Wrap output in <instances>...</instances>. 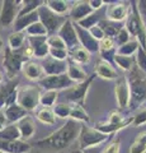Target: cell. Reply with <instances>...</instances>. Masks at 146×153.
Instances as JSON below:
<instances>
[{"instance_id":"9f6ffc18","label":"cell","mask_w":146,"mask_h":153,"mask_svg":"<svg viewBox=\"0 0 146 153\" xmlns=\"http://www.w3.org/2000/svg\"><path fill=\"white\" fill-rule=\"evenodd\" d=\"M7 121H8V120H7V117H5V114H4V111H3L1 108H0V123H3L4 125H5Z\"/></svg>"},{"instance_id":"9a60e30c","label":"cell","mask_w":146,"mask_h":153,"mask_svg":"<svg viewBox=\"0 0 146 153\" xmlns=\"http://www.w3.org/2000/svg\"><path fill=\"white\" fill-rule=\"evenodd\" d=\"M128 3H112L107 7V19L123 23L130 14Z\"/></svg>"},{"instance_id":"7dc6e473","label":"cell","mask_w":146,"mask_h":153,"mask_svg":"<svg viewBox=\"0 0 146 153\" xmlns=\"http://www.w3.org/2000/svg\"><path fill=\"white\" fill-rule=\"evenodd\" d=\"M89 32H90V35L95 38L97 41H102L103 38L106 37L104 32H103V30L99 27V26H95V27H92L90 30H89Z\"/></svg>"},{"instance_id":"7402d4cb","label":"cell","mask_w":146,"mask_h":153,"mask_svg":"<svg viewBox=\"0 0 146 153\" xmlns=\"http://www.w3.org/2000/svg\"><path fill=\"white\" fill-rule=\"evenodd\" d=\"M22 70H23V73H24V75L31 80H38L40 82L45 75L42 65L40 63H36L33 60H28L27 63H24Z\"/></svg>"},{"instance_id":"60d3db41","label":"cell","mask_w":146,"mask_h":153,"mask_svg":"<svg viewBox=\"0 0 146 153\" xmlns=\"http://www.w3.org/2000/svg\"><path fill=\"white\" fill-rule=\"evenodd\" d=\"M47 44H48L50 49H61V50H67L65 42L62 41L59 35H51L47 37Z\"/></svg>"},{"instance_id":"5bb4252c","label":"cell","mask_w":146,"mask_h":153,"mask_svg":"<svg viewBox=\"0 0 146 153\" xmlns=\"http://www.w3.org/2000/svg\"><path fill=\"white\" fill-rule=\"evenodd\" d=\"M116 100L121 110L130 106V85L127 76H120L116 83Z\"/></svg>"},{"instance_id":"b9f144b4","label":"cell","mask_w":146,"mask_h":153,"mask_svg":"<svg viewBox=\"0 0 146 153\" xmlns=\"http://www.w3.org/2000/svg\"><path fill=\"white\" fill-rule=\"evenodd\" d=\"M135 61H136L137 68L146 74V50H144L141 46L137 49V52H136Z\"/></svg>"},{"instance_id":"7c38bea8","label":"cell","mask_w":146,"mask_h":153,"mask_svg":"<svg viewBox=\"0 0 146 153\" xmlns=\"http://www.w3.org/2000/svg\"><path fill=\"white\" fill-rule=\"evenodd\" d=\"M74 27H75V31H76L80 46L84 47V49L87 51H89L90 54H97V52H99V41H97L95 38L90 35V32L88 30L81 28L75 22H74Z\"/></svg>"},{"instance_id":"681fc988","label":"cell","mask_w":146,"mask_h":153,"mask_svg":"<svg viewBox=\"0 0 146 153\" xmlns=\"http://www.w3.org/2000/svg\"><path fill=\"white\" fill-rule=\"evenodd\" d=\"M103 153H120V140H114L108 146Z\"/></svg>"},{"instance_id":"816d5d0a","label":"cell","mask_w":146,"mask_h":153,"mask_svg":"<svg viewBox=\"0 0 146 153\" xmlns=\"http://www.w3.org/2000/svg\"><path fill=\"white\" fill-rule=\"evenodd\" d=\"M89 4L93 8V10H99V9L104 7V1H102V0H90Z\"/></svg>"},{"instance_id":"5b68a950","label":"cell","mask_w":146,"mask_h":153,"mask_svg":"<svg viewBox=\"0 0 146 153\" xmlns=\"http://www.w3.org/2000/svg\"><path fill=\"white\" fill-rule=\"evenodd\" d=\"M41 89L38 85H24L18 89V98L17 103L27 110V111H32L40 105L41 101Z\"/></svg>"},{"instance_id":"db71d44e","label":"cell","mask_w":146,"mask_h":153,"mask_svg":"<svg viewBox=\"0 0 146 153\" xmlns=\"http://www.w3.org/2000/svg\"><path fill=\"white\" fill-rule=\"evenodd\" d=\"M103 152H104V149L101 146H95V147H90L84 149V153H103Z\"/></svg>"},{"instance_id":"bcb514c9","label":"cell","mask_w":146,"mask_h":153,"mask_svg":"<svg viewBox=\"0 0 146 153\" xmlns=\"http://www.w3.org/2000/svg\"><path fill=\"white\" fill-rule=\"evenodd\" d=\"M132 124L135 126H140V125H144V124H146V108L141 110V111H139L137 114L135 115Z\"/></svg>"},{"instance_id":"c3c4849f","label":"cell","mask_w":146,"mask_h":153,"mask_svg":"<svg viewBox=\"0 0 146 153\" xmlns=\"http://www.w3.org/2000/svg\"><path fill=\"white\" fill-rule=\"evenodd\" d=\"M136 7H137V10L140 13L142 21L146 23V0H139L136 1Z\"/></svg>"},{"instance_id":"83f0119b","label":"cell","mask_w":146,"mask_h":153,"mask_svg":"<svg viewBox=\"0 0 146 153\" xmlns=\"http://www.w3.org/2000/svg\"><path fill=\"white\" fill-rule=\"evenodd\" d=\"M0 139L1 140H19L21 133L17 124H9L5 125L3 130H0Z\"/></svg>"},{"instance_id":"d590c367","label":"cell","mask_w":146,"mask_h":153,"mask_svg":"<svg viewBox=\"0 0 146 153\" xmlns=\"http://www.w3.org/2000/svg\"><path fill=\"white\" fill-rule=\"evenodd\" d=\"M57 96L59 93L56 91H45L43 93L41 94V101L40 103L45 107H51V106H55V102L57 100Z\"/></svg>"},{"instance_id":"7a4b0ae2","label":"cell","mask_w":146,"mask_h":153,"mask_svg":"<svg viewBox=\"0 0 146 153\" xmlns=\"http://www.w3.org/2000/svg\"><path fill=\"white\" fill-rule=\"evenodd\" d=\"M130 85V108L136 110L146 101V74L141 71L137 65L130 70L127 76Z\"/></svg>"},{"instance_id":"ab89813d","label":"cell","mask_w":146,"mask_h":153,"mask_svg":"<svg viewBox=\"0 0 146 153\" xmlns=\"http://www.w3.org/2000/svg\"><path fill=\"white\" fill-rule=\"evenodd\" d=\"M54 114L55 116L61 117V119H66L70 117V114H71V106L69 103H57L54 106Z\"/></svg>"},{"instance_id":"ac0fdd59","label":"cell","mask_w":146,"mask_h":153,"mask_svg":"<svg viewBox=\"0 0 146 153\" xmlns=\"http://www.w3.org/2000/svg\"><path fill=\"white\" fill-rule=\"evenodd\" d=\"M28 44L34 52V57L46 59L50 52V46L47 44V37H28Z\"/></svg>"},{"instance_id":"8fae6325","label":"cell","mask_w":146,"mask_h":153,"mask_svg":"<svg viewBox=\"0 0 146 153\" xmlns=\"http://www.w3.org/2000/svg\"><path fill=\"white\" fill-rule=\"evenodd\" d=\"M18 84H19L18 79H10L9 82L0 87V108H7L17 103Z\"/></svg>"},{"instance_id":"be15d7a7","label":"cell","mask_w":146,"mask_h":153,"mask_svg":"<svg viewBox=\"0 0 146 153\" xmlns=\"http://www.w3.org/2000/svg\"><path fill=\"white\" fill-rule=\"evenodd\" d=\"M145 25H146V23H145Z\"/></svg>"},{"instance_id":"680465c9","label":"cell","mask_w":146,"mask_h":153,"mask_svg":"<svg viewBox=\"0 0 146 153\" xmlns=\"http://www.w3.org/2000/svg\"><path fill=\"white\" fill-rule=\"evenodd\" d=\"M4 128H5V125H4V124L3 123H0V130H3V129Z\"/></svg>"},{"instance_id":"603a6c76","label":"cell","mask_w":146,"mask_h":153,"mask_svg":"<svg viewBox=\"0 0 146 153\" xmlns=\"http://www.w3.org/2000/svg\"><path fill=\"white\" fill-rule=\"evenodd\" d=\"M4 114H5L7 120L10 124H17L18 121H21L23 117L28 116V111L24 110L21 105H18V103H14V105H12V106L7 107L5 110H4Z\"/></svg>"},{"instance_id":"d4e9b609","label":"cell","mask_w":146,"mask_h":153,"mask_svg":"<svg viewBox=\"0 0 146 153\" xmlns=\"http://www.w3.org/2000/svg\"><path fill=\"white\" fill-rule=\"evenodd\" d=\"M95 73L103 79H117L118 78V74H117L116 69L112 66L111 63L104 60L98 61L95 65Z\"/></svg>"},{"instance_id":"f546056e","label":"cell","mask_w":146,"mask_h":153,"mask_svg":"<svg viewBox=\"0 0 146 153\" xmlns=\"http://www.w3.org/2000/svg\"><path fill=\"white\" fill-rule=\"evenodd\" d=\"M69 55L71 56V59H73V61L75 64H85L90 60V52L87 51L81 46H78L76 49L70 50Z\"/></svg>"},{"instance_id":"e0dca14e","label":"cell","mask_w":146,"mask_h":153,"mask_svg":"<svg viewBox=\"0 0 146 153\" xmlns=\"http://www.w3.org/2000/svg\"><path fill=\"white\" fill-rule=\"evenodd\" d=\"M0 152L3 153H29L31 144L24 140H1L0 139Z\"/></svg>"},{"instance_id":"f5cc1de1","label":"cell","mask_w":146,"mask_h":153,"mask_svg":"<svg viewBox=\"0 0 146 153\" xmlns=\"http://www.w3.org/2000/svg\"><path fill=\"white\" fill-rule=\"evenodd\" d=\"M123 123V119L120 114H112L109 117V124H121Z\"/></svg>"},{"instance_id":"f1b7e54d","label":"cell","mask_w":146,"mask_h":153,"mask_svg":"<svg viewBox=\"0 0 146 153\" xmlns=\"http://www.w3.org/2000/svg\"><path fill=\"white\" fill-rule=\"evenodd\" d=\"M132 121H134V117H131L130 120H123V123H121V124H109V123L108 124H97L95 129L99 130L101 133L106 134V135H109V134L120 130V129H122L123 126H127L130 123H132Z\"/></svg>"},{"instance_id":"e575fe53","label":"cell","mask_w":146,"mask_h":153,"mask_svg":"<svg viewBox=\"0 0 146 153\" xmlns=\"http://www.w3.org/2000/svg\"><path fill=\"white\" fill-rule=\"evenodd\" d=\"M26 32L29 35V37H47V35H48L45 26L40 21L36 22L34 25H32L31 27H28Z\"/></svg>"},{"instance_id":"f35d334b","label":"cell","mask_w":146,"mask_h":153,"mask_svg":"<svg viewBox=\"0 0 146 153\" xmlns=\"http://www.w3.org/2000/svg\"><path fill=\"white\" fill-rule=\"evenodd\" d=\"M70 117H71V120H75V121H84V123L89 121V115L85 112V110L81 106H78V105H75L74 107H71Z\"/></svg>"},{"instance_id":"94428289","label":"cell","mask_w":146,"mask_h":153,"mask_svg":"<svg viewBox=\"0 0 146 153\" xmlns=\"http://www.w3.org/2000/svg\"><path fill=\"white\" fill-rule=\"evenodd\" d=\"M1 80H3V75H1V73H0V83H1Z\"/></svg>"},{"instance_id":"d6986e66","label":"cell","mask_w":146,"mask_h":153,"mask_svg":"<svg viewBox=\"0 0 146 153\" xmlns=\"http://www.w3.org/2000/svg\"><path fill=\"white\" fill-rule=\"evenodd\" d=\"M94 10L90 7L89 1H78L75 3L73 8L70 9V17L75 23H79L80 21H83L84 18H87L89 14H92Z\"/></svg>"},{"instance_id":"8d00e7d4","label":"cell","mask_w":146,"mask_h":153,"mask_svg":"<svg viewBox=\"0 0 146 153\" xmlns=\"http://www.w3.org/2000/svg\"><path fill=\"white\" fill-rule=\"evenodd\" d=\"M37 119L43 123V124H48V125H52L55 124V114L52 110H50L48 107H43L41 108L38 112H37Z\"/></svg>"},{"instance_id":"836d02e7","label":"cell","mask_w":146,"mask_h":153,"mask_svg":"<svg viewBox=\"0 0 146 153\" xmlns=\"http://www.w3.org/2000/svg\"><path fill=\"white\" fill-rule=\"evenodd\" d=\"M139 47H140V44L137 41H130V42H127V44L120 46L118 50H117V54L123 55V56H132L134 54L137 52Z\"/></svg>"},{"instance_id":"4316f807","label":"cell","mask_w":146,"mask_h":153,"mask_svg":"<svg viewBox=\"0 0 146 153\" xmlns=\"http://www.w3.org/2000/svg\"><path fill=\"white\" fill-rule=\"evenodd\" d=\"M67 75H69V78L74 80L75 83H81L84 82V80H87L88 79V76L87 73L84 71L78 64H75V63H69L67 65Z\"/></svg>"},{"instance_id":"ffe728a7","label":"cell","mask_w":146,"mask_h":153,"mask_svg":"<svg viewBox=\"0 0 146 153\" xmlns=\"http://www.w3.org/2000/svg\"><path fill=\"white\" fill-rule=\"evenodd\" d=\"M106 18H107V9L102 8L99 10H94L92 14H89L87 18H84L83 21H80L78 25L81 28H84V30L89 31L92 27L98 26L103 19H106Z\"/></svg>"},{"instance_id":"3957f363","label":"cell","mask_w":146,"mask_h":153,"mask_svg":"<svg viewBox=\"0 0 146 153\" xmlns=\"http://www.w3.org/2000/svg\"><path fill=\"white\" fill-rule=\"evenodd\" d=\"M125 27H126V30L128 31L130 35L136 37V40H137L140 46L142 47L144 50H146V25L137 10L136 1H134L132 5H131V12L128 14V17H127Z\"/></svg>"},{"instance_id":"484cf974","label":"cell","mask_w":146,"mask_h":153,"mask_svg":"<svg viewBox=\"0 0 146 153\" xmlns=\"http://www.w3.org/2000/svg\"><path fill=\"white\" fill-rule=\"evenodd\" d=\"M98 26H99L103 30V32H104V35L107 37H111V38H116L117 35L120 33V31L125 27L123 23L113 22V21H109V19H107V18L103 19V21Z\"/></svg>"},{"instance_id":"d6a6232c","label":"cell","mask_w":146,"mask_h":153,"mask_svg":"<svg viewBox=\"0 0 146 153\" xmlns=\"http://www.w3.org/2000/svg\"><path fill=\"white\" fill-rule=\"evenodd\" d=\"M24 33L23 32H13L10 36H9V49L12 50H21L23 47V44H24Z\"/></svg>"},{"instance_id":"74e56055","label":"cell","mask_w":146,"mask_h":153,"mask_svg":"<svg viewBox=\"0 0 146 153\" xmlns=\"http://www.w3.org/2000/svg\"><path fill=\"white\" fill-rule=\"evenodd\" d=\"M114 63L120 66L122 70H131L134 68V59L131 56H123L116 54L114 56Z\"/></svg>"},{"instance_id":"4fadbf2b","label":"cell","mask_w":146,"mask_h":153,"mask_svg":"<svg viewBox=\"0 0 146 153\" xmlns=\"http://www.w3.org/2000/svg\"><path fill=\"white\" fill-rule=\"evenodd\" d=\"M57 35L62 38V41L65 42V45H66L67 51L74 50V49H76L78 46H80L76 31H75V27H74V22L66 21L62 25V27L60 28Z\"/></svg>"},{"instance_id":"44dd1931","label":"cell","mask_w":146,"mask_h":153,"mask_svg":"<svg viewBox=\"0 0 146 153\" xmlns=\"http://www.w3.org/2000/svg\"><path fill=\"white\" fill-rule=\"evenodd\" d=\"M40 21L38 17V12H32L29 14H26V16H18L15 22H14V32H23L26 31L28 27H31L32 25H34L36 22Z\"/></svg>"},{"instance_id":"cb8c5ba5","label":"cell","mask_w":146,"mask_h":153,"mask_svg":"<svg viewBox=\"0 0 146 153\" xmlns=\"http://www.w3.org/2000/svg\"><path fill=\"white\" fill-rule=\"evenodd\" d=\"M17 125H18V129H19L21 139L22 140L26 142L27 139H29V138H32V137L34 135V133H36V125H34L33 120H32L29 116L23 117L21 121L17 123Z\"/></svg>"},{"instance_id":"f6af8a7d","label":"cell","mask_w":146,"mask_h":153,"mask_svg":"<svg viewBox=\"0 0 146 153\" xmlns=\"http://www.w3.org/2000/svg\"><path fill=\"white\" fill-rule=\"evenodd\" d=\"M114 42L116 44H118V46H122V45L127 44V42H130V33H128V31L126 30V27H123L120 31V33L114 38Z\"/></svg>"},{"instance_id":"4dcf8cb0","label":"cell","mask_w":146,"mask_h":153,"mask_svg":"<svg viewBox=\"0 0 146 153\" xmlns=\"http://www.w3.org/2000/svg\"><path fill=\"white\" fill-rule=\"evenodd\" d=\"M45 4L54 13L59 14V16H64V14L66 12H69V9H70L69 3L64 1V0H47V1H45Z\"/></svg>"},{"instance_id":"91938a15","label":"cell","mask_w":146,"mask_h":153,"mask_svg":"<svg viewBox=\"0 0 146 153\" xmlns=\"http://www.w3.org/2000/svg\"><path fill=\"white\" fill-rule=\"evenodd\" d=\"M74 153H84V151H81V149H78V151H75Z\"/></svg>"},{"instance_id":"8992f818","label":"cell","mask_w":146,"mask_h":153,"mask_svg":"<svg viewBox=\"0 0 146 153\" xmlns=\"http://www.w3.org/2000/svg\"><path fill=\"white\" fill-rule=\"evenodd\" d=\"M38 17H40V22L45 26V28L48 32V35H56V32L60 31V28L62 27V25L67 19H65L64 16H59V14L54 13L51 9L43 4L38 8Z\"/></svg>"},{"instance_id":"277c9868","label":"cell","mask_w":146,"mask_h":153,"mask_svg":"<svg viewBox=\"0 0 146 153\" xmlns=\"http://www.w3.org/2000/svg\"><path fill=\"white\" fill-rule=\"evenodd\" d=\"M27 61L28 59L23 54V47L21 50H15V51L9 49V47L5 49V56H4L3 60V65L9 78H14L19 73V70L23 68V65Z\"/></svg>"},{"instance_id":"1f68e13d","label":"cell","mask_w":146,"mask_h":153,"mask_svg":"<svg viewBox=\"0 0 146 153\" xmlns=\"http://www.w3.org/2000/svg\"><path fill=\"white\" fill-rule=\"evenodd\" d=\"M43 4L45 1H41V0H24V1H22L21 10L18 16H26V14L38 10V8L41 5H43Z\"/></svg>"},{"instance_id":"7bdbcfd3","label":"cell","mask_w":146,"mask_h":153,"mask_svg":"<svg viewBox=\"0 0 146 153\" xmlns=\"http://www.w3.org/2000/svg\"><path fill=\"white\" fill-rule=\"evenodd\" d=\"M116 42L114 38L111 37H104L102 41H99V51H111V50H116Z\"/></svg>"},{"instance_id":"2e32d148","label":"cell","mask_w":146,"mask_h":153,"mask_svg":"<svg viewBox=\"0 0 146 153\" xmlns=\"http://www.w3.org/2000/svg\"><path fill=\"white\" fill-rule=\"evenodd\" d=\"M42 68H43L45 75H60V74H66L67 71V61H61L56 60L51 56H47L42 61Z\"/></svg>"},{"instance_id":"f907efd6","label":"cell","mask_w":146,"mask_h":153,"mask_svg":"<svg viewBox=\"0 0 146 153\" xmlns=\"http://www.w3.org/2000/svg\"><path fill=\"white\" fill-rule=\"evenodd\" d=\"M145 152H146V146L137 142H135L130 148V153H145Z\"/></svg>"},{"instance_id":"ba28073f","label":"cell","mask_w":146,"mask_h":153,"mask_svg":"<svg viewBox=\"0 0 146 153\" xmlns=\"http://www.w3.org/2000/svg\"><path fill=\"white\" fill-rule=\"evenodd\" d=\"M75 84L76 83L69 78L67 73L60 75H46L38 82V85L45 88V91H56V92L69 89L74 87Z\"/></svg>"},{"instance_id":"11a10c76","label":"cell","mask_w":146,"mask_h":153,"mask_svg":"<svg viewBox=\"0 0 146 153\" xmlns=\"http://www.w3.org/2000/svg\"><path fill=\"white\" fill-rule=\"evenodd\" d=\"M135 142L141 143V144L146 146V131H144V133H140L139 135H137V138H136V140H135Z\"/></svg>"},{"instance_id":"ee69618b","label":"cell","mask_w":146,"mask_h":153,"mask_svg":"<svg viewBox=\"0 0 146 153\" xmlns=\"http://www.w3.org/2000/svg\"><path fill=\"white\" fill-rule=\"evenodd\" d=\"M48 56L54 57V59H56V60L66 61L67 56H69V51L67 50H61V49H50Z\"/></svg>"},{"instance_id":"52a82bcc","label":"cell","mask_w":146,"mask_h":153,"mask_svg":"<svg viewBox=\"0 0 146 153\" xmlns=\"http://www.w3.org/2000/svg\"><path fill=\"white\" fill-rule=\"evenodd\" d=\"M107 138H108V135L101 133L99 130H97V129H93V128L87 126V125H81L78 139H79L80 149L84 151V149L90 148V147L101 146L103 142L107 140Z\"/></svg>"},{"instance_id":"6f0895ef","label":"cell","mask_w":146,"mask_h":153,"mask_svg":"<svg viewBox=\"0 0 146 153\" xmlns=\"http://www.w3.org/2000/svg\"><path fill=\"white\" fill-rule=\"evenodd\" d=\"M3 50V40H1V37H0V51Z\"/></svg>"},{"instance_id":"6125c7cd","label":"cell","mask_w":146,"mask_h":153,"mask_svg":"<svg viewBox=\"0 0 146 153\" xmlns=\"http://www.w3.org/2000/svg\"><path fill=\"white\" fill-rule=\"evenodd\" d=\"M0 153H3V152H0Z\"/></svg>"},{"instance_id":"9c48e42d","label":"cell","mask_w":146,"mask_h":153,"mask_svg":"<svg viewBox=\"0 0 146 153\" xmlns=\"http://www.w3.org/2000/svg\"><path fill=\"white\" fill-rule=\"evenodd\" d=\"M93 79H94V75H89L87 80L75 84L74 87L69 88V89H65L62 92V96L66 98L67 102H73L75 105H78V106H83L84 101H85L87 92H88L89 87H90Z\"/></svg>"},{"instance_id":"30bf717a","label":"cell","mask_w":146,"mask_h":153,"mask_svg":"<svg viewBox=\"0 0 146 153\" xmlns=\"http://www.w3.org/2000/svg\"><path fill=\"white\" fill-rule=\"evenodd\" d=\"M21 4L22 1L18 0H4L0 9V25L4 27L14 25L21 10Z\"/></svg>"},{"instance_id":"6da1fadb","label":"cell","mask_w":146,"mask_h":153,"mask_svg":"<svg viewBox=\"0 0 146 153\" xmlns=\"http://www.w3.org/2000/svg\"><path fill=\"white\" fill-rule=\"evenodd\" d=\"M81 125L75 121L69 120L65 125H62L57 131L52 133L47 138H43L41 140H37L34 146L41 151L45 152H60L67 148L74 140L79 138V133Z\"/></svg>"}]
</instances>
